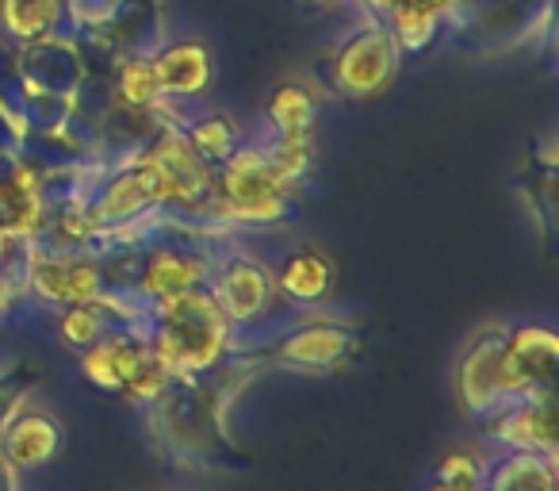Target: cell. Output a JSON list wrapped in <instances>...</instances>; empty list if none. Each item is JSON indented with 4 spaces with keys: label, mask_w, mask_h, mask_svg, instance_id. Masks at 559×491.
Segmentation results:
<instances>
[{
    "label": "cell",
    "mask_w": 559,
    "mask_h": 491,
    "mask_svg": "<svg viewBox=\"0 0 559 491\" xmlns=\"http://www.w3.org/2000/svg\"><path fill=\"white\" fill-rule=\"evenodd\" d=\"M150 319H154V330L146 335L150 353L165 369V376H180V381L215 369L234 330L207 289L157 300L150 304Z\"/></svg>",
    "instance_id": "1"
},
{
    "label": "cell",
    "mask_w": 559,
    "mask_h": 491,
    "mask_svg": "<svg viewBox=\"0 0 559 491\" xmlns=\"http://www.w3.org/2000/svg\"><path fill=\"white\" fill-rule=\"evenodd\" d=\"M218 211L241 223H276L288 215V185L272 173L264 150L238 147L215 169Z\"/></svg>",
    "instance_id": "2"
},
{
    "label": "cell",
    "mask_w": 559,
    "mask_h": 491,
    "mask_svg": "<svg viewBox=\"0 0 559 491\" xmlns=\"http://www.w3.org/2000/svg\"><path fill=\"white\" fill-rule=\"evenodd\" d=\"M399 73V43L380 16L349 35L330 62V81L342 96H376L395 81Z\"/></svg>",
    "instance_id": "3"
},
{
    "label": "cell",
    "mask_w": 559,
    "mask_h": 491,
    "mask_svg": "<svg viewBox=\"0 0 559 491\" xmlns=\"http://www.w3.org/2000/svg\"><path fill=\"white\" fill-rule=\"evenodd\" d=\"M456 396L464 411L479 414V419H487L502 404L525 399L510 365H506V330H490V335H479L467 346L456 369Z\"/></svg>",
    "instance_id": "4"
},
{
    "label": "cell",
    "mask_w": 559,
    "mask_h": 491,
    "mask_svg": "<svg viewBox=\"0 0 559 491\" xmlns=\"http://www.w3.org/2000/svg\"><path fill=\"white\" fill-rule=\"evenodd\" d=\"M207 292L230 327H249L261 315H269L272 296H276V277L249 254H230L226 261L211 266Z\"/></svg>",
    "instance_id": "5"
},
{
    "label": "cell",
    "mask_w": 559,
    "mask_h": 491,
    "mask_svg": "<svg viewBox=\"0 0 559 491\" xmlns=\"http://www.w3.org/2000/svg\"><path fill=\"white\" fill-rule=\"evenodd\" d=\"M32 284L39 300L58 307L96 304L104 284V269L73 250H39L32 254Z\"/></svg>",
    "instance_id": "6"
},
{
    "label": "cell",
    "mask_w": 559,
    "mask_h": 491,
    "mask_svg": "<svg viewBox=\"0 0 559 491\" xmlns=\"http://www.w3.org/2000/svg\"><path fill=\"white\" fill-rule=\"evenodd\" d=\"M207 281H211V261L200 250H185V246H169V242L150 246L139 261V273H134L139 296L146 304H157V300L180 296V292H192V289H207Z\"/></svg>",
    "instance_id": "7"
},
{
    "label": "cell",
    "mask_w": 559,
    "mask_h": 491,
    "mask_svg": "<svg viewBox=\"0 0 559 491\" xmlns=\"http://www.w3.org/2000/svg\"><path fill=\"white\" fill-rule=\"evenodd\" d=\"M490 437L506 449H533L544 457H556V411H551V391H533L525 399L502 404L487 414Z\"/></svg>",
    "instance_id": "8"
},
{
    "label": "cell",
    "mask_w": 559,
    "mask_h": 491,
    "mask_svg": "<svg viewBox=\"0 0 559 491\" xmlns=\"http://www.w3.org/2000/svg\"><path fill=\"white\" fill-rule=\"evenodd\" d=\"M157 78V93L173 101H203L215 85V62L200 39H177L150 58Z\"/></svg>",
    "instance_id": "9"
},
{
    "label": "cell",
    "mask_w": 559,
    "mask_h": 491,
    "mask_svg": "<svg viewBox=\"0 0 559 491\" xmlns=\"http://www.w3.org/2000/svg\"><path fill=\"white\" fill-rule=\"evenodd\" d=\"M556 361H559V338L548 327H518L506 335V365H510L521 396L551 391Z\"/></svg>",
    "instance_id": "10"
},
{
    "label": "cell",
    "mask_w": 559,
    "mask_h": 491,
    "mask_svg": "<svg viewBox=\"0 0 559 491\" xmlns=\"http://www.w3.org/2000/svg\"><path fill=\"white\" fill-rule=\"evenodd\" d=\"M150 208H157L154 180L134 162V165H127L123 173H116V177L104 185V192L88 203V219H93L96 234H100L104 226L131 223V219H139L142 211H150Z\"/></svg>",
    "instance_id": "11"
},
{
    "label": "cell",
    "mask_w": 559,
    "mask_h": 491,
    "mask_svg": "<svg viewBox=\"0 0 559 491\" xmlns=\"http://www.w3.org/2000/svg\"><path fill=\"white\" fill-rule=\"evenodd\" d=\"M58 453H62V426L47 411H24L4 430V465L16 472L55 465Z\"/></svg>",
    "instance_id": "12"
},
{
    "label": "cell",
    "mask_w": 559,
    "mask_h": 491,
    "mask_svg": "<svg viewBox=\"0 0 559 491\" xmlns=\"http://www.w3.org/2000/svg\"><path fill=\"white\" fill-rule=\"evenodd\" d=\"M272 277H276L280 296L299 307L322 304L330 296V289H334V266L319 250H296Z\"/></svg>",
    "instance_id": "13"
},
{
    "label": "cell",
    "mask_w": 559,
    "mask_h": 491,
    "mask_svg": "<svg viewBox=\"0 0 559 491\" xmlns=\"http://www.w3.org/2000/svg\"><path fill=\"white\" fill-rule=\"evenodd\" d=\"M483 491H556V457L533 449H510L487 465Z\"/></svg>",
    "instance_id": "14"
},
{
    "label": "cell",
    "mask_w": 559,
    "mask_h": 491,
    "mask_svg": "<svg viewBox=\"0 0 559 491\" xmlns=\"http://www.w3.org/2000/svg\"><path fill=\"white\" fill-rule=\"evenodd\" d=\"M353 335L337 327H304L280 346V361L296 369H330L349 358Z\"/></svg>",
    "instance_id": "15"
},
{
    "label": "cell",
    "mask_w": 559,
    "mask_h": 491,
    "mask_svg": "<svg viewBox=\"0 0 559 491\" xmlns=\"http://www.w3.org/2000/svg\"><path fill=\"white\" fill-rule=\"evenodd\" d=\"M264 116H269L276 139H307L314 131V119H319V104H314V96L304 85L288 81V85L272 89Z\"/></svg>",
    "instance_id": "16"
},
{
    "label": "cell",
    "mask_w": 559,
    "mask_h": 491,
    "mask_svg": "<svg viewBox=\"0 0 559 491\" xmlns=\"http://www.w3.org/2000/svg\"><path fill=\"white\" fill-rule=\"evenodd\" d=\"M62 20V0H0V27L12 39H47Z\"/></svg>",
    "instance_id": "17"
},
{
    "label": "cell",
    "mask_w": 559,
    "mask_h": 491,
    "mask_svg": "<svg viewBox=\"0 0 559 491\" xmlns=\"http://www.w3.org/2000/svg\"><path fill=\"white\" fill-rule=\"evenodd\" d=\"M188 142H192V150L203 157L207 165H223L226 157L234 154V150L241 147V131L238 124H234L230 116H207V119H195L192 127H188Z\"/></svg>",
    "instance_id": "18"
},
{
    "label": "cell",
    "mask_w": 559,
    "mask_h": 491,
    "mask_svg": "<svg viewBox=\"0 0 559 491\" xmlns=\"http://www.w3.org/2000/svg\"><path fill=\"white\" fill-rule=\"evenodd\" d=\"M391 20V35H395L399 50H421L433 43L437 35V24H441V16H437L433 9H426L421 0H403V4H395V9L388 12Z\"/></svg>",
    "instance_id": "19"
},
{
    "label": "cell",
    "mask_w": 559,
    "mask_h": 491,
    "mask_svg": "<svg viewBox=\"0 0 559 491\" xmlns=\"http://www.w3.org/2000/svg\"><path fill=\"white\" fill-rule=\"evenodd\" d=\"M58 335L73 350H88V346L108 335V315H104L100 304H73L58 319Z\"/></svg>",
    "instance_id": "20"
},
{
    "label": "cell",
    "mask_w": 559,
    "mask_h": 491,
    "mask_svg": "<svg viewBox=\"0 0 559 491\" xmlns=\"http://www.w3.org/2000/svg\"><path fill=\"white\" fill-rule=\"evenodd\" d=\"M116 93H119V101H123L127 108H154V104L162 101L150 58H131V62L119 66Z\"/></svg>",
    "instance_id": "21"
},
{
    "label": "cell",
    "mask_w": 559,
    "mask_h": 491,
    "mask_svg": "<svg viewBox=\"0 0 559 491\" xmlns=\"http://www.w3.org/2000/svg\"><path fill=\"white\" fill-rule=\"evenodd\" d=\"M264 157H269L272 173H276L284 185H296V180H304L307 173H311V135L307 139H276L269 150H264Z\"/></svg>",
    "instance_id": "22"
},
{
    "label": "cell",
    "mask_w": 559,
    "mask_h": 491,
    "mask_svg": "<svg viewBox=\"0 0 559 491\" xmlns=\"http://www.w3.org/2000/svg\"><path fill=\"white\" fill-rule=\"evenodd\" d=\"M483 476H487V460L475 457V453H449L437 468V480L472 483V488H483Z\"/></svg>",
    "instance_id": "23"
},
{
    "label": "cell",
    "mask_w": 559,
    "mask_h": 491,
    "mask_svg": "<svg viewBox=\"0 0 559 491\" xmlns=\"http://www.w3.org/2000/svg\"><path fill=\"white\" fill-rule=\"evenodd\" d=\"M426 491H483V488H472V483H449V480H433Z\"/></svg>",
    "instance_id": "24"
}]
</instances>
